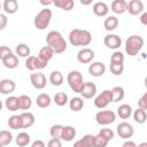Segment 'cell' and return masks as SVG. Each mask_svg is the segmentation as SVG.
Returning a JSON list of instances; mask_svg holds the SVG:
<instances>
[{
  "label": "cell",
  "mask_w": 147,
  "mask_h": 147,
  "mask_svg": "<svg viewBox=\"0 0 147 147\" xmlns=\"http://www.w3.org/2000/svg\"><path fill=\"white\" fill-rule=\"evenodd\" d=\"M98 134H100L101 137H103V138L107 139L108 141H110V140L114 139V131H113L111 129H108V127H106V129H101V130L99 131Z\"/></svg>",
  "instance_id": "obj_43"
},
{
  "label": "cell",
  "mask_w": 147,
  "mask_h": 147,
  "mask_svg": "<svg viewBox=\"0 0 147 147\" xmlns=\"http://www.w3.org/2000/svg\"><path fill=\"white\" fill-rule=\"evenodd\" d=\"M40 3H41V5H44V6H48V5H52V3H53V1H42V0H41V1H40Z\"/></svg>",
  "instance_id": "obj_53"
},
{
  "label": "cell",
  "mask_w": 147,
  "mask_h": 147,
  "mask_svg": "<svg viewBox=\"0 0 147 147\" xmlns=\"http://www.w3.org/2000/svg\"><path fill=\"white\" fill-rule=\"evenodd\" d=\"M95 54H94V51L88 48V47H85V48H82L78 53H77V60L78 62L83 63V64H87V63H91L94 59Z\"/></svg>",
  "instance_id": "obj_9"
},
{
  "label": "cell",
  "mask_w": 147,
  "mask_h": 147,
  "mask_svg": "<svg viewBox=\"0 0 147 147\" xmlns=\"http://www.w3.org/2000/svg\"><path fill=\"white\" fill-rule=\"evenodd\" d=\"M110 7L115 14H123L127 10V2L125 0H114Z\"/></svg>",
  "instance_id": "obj_17"
},
{
  "label": "cell",
  "mask_w": 147,
  "mask_h": 147,
  "mask_svg": "<svg viewBox=\"0 0 147 147\" xmlns=\"http://www.w3.org/2000/svg\"><path fill=\"white\" fill-rule=\"evenodd\" d=\"M67 82L69 87L75 93H80L85 84L83 80V75L78 70H71L67 76Z\"/></svg>",
  "instance_id": "obj_4"
},
{
  "label": "cell",
  "mask_w": 147,
  "mask_h": 147,
  "mask_svg": "<svg viewBox=\"0 0 147 147\" xmlns=\"http://www.w3.org/2000/svg\"><path fill=\"white\" fill-rule=\"evenodd\" d=\"M49 82H51V84L54 85V86H60V85H62V83H63V75H62V72L59 71V70L52 71L51 75H49Z\"/></svg>",
  "instance_id": "obj_30"
},
{
  "label": "cell",
  "mask_w": 147,
  "mask_h": 147,
  "mask_svg": "<svg viewBox=\"0 0 147 147\" xmlns=\"http://www.w3.org/2000/svg\"><path fill=\"white\" fill-rule=\"evenodd\" d=\"M116 119V114L113 110H100L95 114V121L100 125H109Z\"/></svg>",
  "instance_id": "obj_7"
},
{
  "label": "cell",
  "mask_w": 147,
  "mask_h": 147,
  "mask_svg": "<svg viewBox=\"0 0 147 147\" xmlns=\"http://www.w3.org/2000/svg\"><path fill=\"white\" fill-rule=\"evenodd\" d=\"M47 147H62L61 139H55V138L49 139L47 142Z\"/></svg>",
  "instance_id": "obj_45"
},
{
  "label": "cell",
  "mask_w": 147,
  "mask_h": 147,
  "mask_svg": "<svg viewBox=\"0 0 147 147\" xmlns=\"http://www.w3.org/2000/svg\"><path fill=\"white\" fill-rule=\"evenodd\" d=\"M62 131H63V125H61V124H54L49 129V134H51L52 138L61 139L62 138Z\"/></svg>",
  "instance_id": "obj_39"
},
{
  "label": "cell",
  "mask_w": 147,
  "mask_h": 147,
  "mask_svg": "<svg viewBox=\"0 0 147 147\" xmlns=\"http://www.w3.org/2000/svg\"><path fill=\"white\" fill-rule=\"evenodd\" d=\"M30 80H31L32 86H33L34 88H37V90H42V88L46 86V83H47L46 76H45L42 72L31 74V75H30Z\"/></svg>",
  "instance_id": "obj_10"
},
{
  "label": "cell",
  "mask_w": 147,
  "mask_h": 147,
  "mask_svg": "<svg viewBox=\"0 0 147 147\" xmlns=\"http://www.w3.org/2000/svg\"><path fill=\"white\" fill-rule=\"evenodd\" d=\"M138 147H147V141H144V142H140L138 145Z\"/></svg>",
  "instance_id": "obj_54"
},
{
  "label": "cell",
  "mask_w": 147,
  "mask_h": 147,
  "mask_svg": "<svg viewBox=\"0 0 147 147\" xmlns=\"http://www.w3.org/2000/svg\"><path fill=\"white\" fill-rule=\"evenodd\" d=\"M75 137H76V129H75L74 126H71V125H65V126H63L61 140L71 141V140H74Z\"/></svg>",
  "instance_id": "obj_21"
},
{
  "label": "cell",
  "mask_w": 147,
  "mask_h": 147,
  "mask_svg": "<svg viewBox=\"0 0 147 147\" xmlns=\"http://www.w3.org/2000/svg\"><path fill=\"white\" fill-rule=\"evenodd\" d=\"M1 62H2V64L7 69H15L18 65V57H17V55H15V54L11 53V54L7 55L6 57H3L1 60Z\"/></svg>",
  "instance_id": "obj_18"
},
{
  "label": "cell",
  "mask_w": 147,
  "mask_h": 147,
  "mask_svg": "<svg viewBox=\"0 0 147 147\" xmlns=\"http://www.w3.org/2000/svg\"><path fill=\"white\" fill-rule=\"evenodd\" d=\"M46 42L47 46H49L55 54H61L67 51V41L62 37V34L56 30H52L47 33Z\"/></svg>",
  "instance_id": "obj_1"
},
{
  "label": "cell",
  "mask_w": 147,
  "mask_h": 147,
  "mask_svg": "<svg viewBox=\"0 0 147 147\" xmlns=\"http://www.w3.org/2000/svg\"><path fill=\"white\" fill-rule=\"evenodd\" d=\"M8 125L10 129L13 130H18V129H23V123H22V118L21 115H13L8 118Z\"/></svg>",
  "instance_id": "obj_28"
},
{
  "label": "cell",
  "mask_w": 147,
  "mask_h": 147,
  "mask_svg": "<svg viewBox=\"0 0 147 147\" xmlns=\"http://www.w3.org/2000/svg\"><path fill=\"white\" fill-rule=\"evenodd\" d=\"M93 139L94 136L92 134H85L82 139L77 140L72 147H93Z\"/></svg>",
  "instance_id": "obj_22"
},
{
  "label": "cell",
  "mask_w": 147,
  "mask_h": 147,
  "mask_svg": "<svg viewBox=\"0 0 147 147\" xmlns=\"http://www.w3.org/2000/svg\"><path fill=\"white\" fill-rule=\"evenodd\" d=\"M83 107H84V101H83L82 98L75 96V98L69 100V108L72 111H79V110L83 109Z\"/></svg>",
  "instance_id": "obj_31"
},
{
  "label": "cell",
  "mask_w": 147,
  "mask_h": 147,
  "mask_svg": "<svg viewBox=\"0 0 147 147\" xmlns=\"http://www.w3.org/2000/svg\"><path fill=\"white\" fill-rule=\"evenodd\" d=\"M16 55H18V56H21V57H29V56H31L30 55V53H31V49H30V47L26 45V44H18L17 46H16Z\"/></svg>",
  "instance_id": "obj_34"
},
{
  "label": "cell",
  "mask_w": 147,
  "mask_h": 147,
  "mask_svg": "<svg viewBox=\"0 0 147 147\" xmlns=\"http://www.w3.org/2000/svg\"><path fill=\"white\" fill-rule=\"evenodd\" d=\"M145 86H146V88H147V76H146V78H145Z\"/></svg>",
  "instance_id": "obj_56"
},
{
  "label": "cell",
  "mask_w": 147,
  "mask_h": 147,
  "mask_svg": "<svg viewBox=\"0 0 147 147\" xmlns=\"http://www.w3.org/2000/svg\"><path fill=\"white\" fill-rule=\"evenodd\" d=\"M108 142L109 141L107 139H105L100 134H96L94 136V139H93V147H107Z\"/></svg>",
  "instance_id": "obj_41"
},
{
  "label": "cell",
  "mask_w": 147,
  "mask_h": 147,
  "mask_svg": "<svg viewBox=\"0 0 147 147\" xmlns=\"http://www.w3.org/2000/svg\"><path fill=\"white\" fill-rule=\"evenodd\" d=\"M145 40L139 34H132L125 40V52L129 56H136L144 47Z\"/></svg>",
  "instance_id": "obj_3"
},
{
  "label": "cell",
  "mask_w": 147,
  "mask_h": 147,
  "mask_svg": "<svg viewBox=\"0 0 147 147\" xmlns=\"http://www.w3.org/2000/svg\"><path fill=\"white\" fill-rule=\"evenodd\" d=\"M140 22H141V24H144V25L147 26V11L141 14V16H140Z\"/></svg>",
  "instance_id": "obj_52"
},
{
  "label": "cell",
  "mask_w": 147,
  "mask_h": 147,
  "mask_svg": "<svg viewBox=\"0 0 147 147\" xmlns=\"http://www.w3.org/2000/svg\"><path fill=\"white\" fill-rule=\"evenodd\" d=\"M31 138H30V134L26 133V132H20L17 136H16V145L18 147H25L26 145H29Z\"/></svg>",
  "instance_id": "obj_32"
},
{
  "label": "cell",
  "mask_w": 147,
  "mask_h": 147,
  "mask_svg": "<svg viewBox=\"0 0 147 147\" xmlns=\"http://www.w3.org/2000/svg\"><path fill=\"white\" fill-rule=\"evenodd\" d=\"M127 11L133 16L142 14V11H144L142 1H140V0H131V1H129L127 2Z\"/></svg>",
  "instance_id": "obj_13"
},
{
  "label": "cell",
  "mask_w": 147,
  "mask_h": 147,
  "mask_svg": "<svg viewBox=\"0 0 147 147\" xmlns=\"http://www.w3.org/2000/svg\"><path fill=\"white\" fill-rule=\"evenodd\" d=\"M69 42L72 46H88L92 41V34L88 30L74 29L69 33Z\"/></svg>",
  "instance_id": "obj_2"
},
{
  "label": "cell",
  "mask_w": 147,
  "mask_h": 147,
  "mask_svg": "<svg viewBox=\"0 0 147 147\" xmlns=\"http://www.w3.org/2000/svg\"><path fill=\"white\" fill-rule=\"evenodd\" d=\"M118 26V18L116 16H108L103 22V28L107 31H114Z\"/></svg>",
  "instance_id": "obj_29"
},
{
  "label": "cell",
  "mask_w": 147,
  "mask_h": 147,
  "mask_svg": "<svg viewBox=\"0 0 147 147\" xmlns=\"http://www.w3.org/2000/svg\"><path fill=\"white\" fill-rule=\"evenodd\" d=\"M31 147H46V145H45V142H44L42 140L37 139V140H34V141L32 142Z\"/></svg>",
  "instance_id": "obj_50"
},
{
  "label": "cell",
  "mask_w": 147,
  "mask_h": 147,
  "mask_svg": "<svg viewBox=\"0 0 147 147\" xmlns=\"http://www.w3.org/2000/svg\"><path fill=\"white\" fill-rule=\"evenodd\" d=\"M110 63H117V64H123L124 63V54L119 51H116L113 53L110 56Z\"/></svg>",
  "instance_id": "obj_40"
},
{
  "label": "cell",
  "mask_w": 147,
  "mask_h": 147,
  "mask_svg": "<svg viewBox=\"0 0 147 147\" xmlns=\"http://www.w3.org/2000/svg\"><path fill=\"white\" fill-rule=\"evenodd\" d=\"M103 42H105V45H106L108 48H110V49H117V48H119L121 45H122V39H121V37L117 36V34L109 33V34H107V36L103 38Z\"/></svg>",
  "instance_id": "obj_11"
},
{
  "label": "cell",
  "mask_w": 147,
  "mask_h": 147,
  "mask_svg": "<svg viewBox=\"0 0 147 147\" xmlns=\"http://www.w3.org/2000/svg\"><path fill=\"white\" fill-rule=\"evenodd\" d=\"M110 102H113V91L105 90L100 94H98L94 99V106L99 109L106 108Z\"/></svg>",
  "instance_id": "obj_6"
},
{
  "label": "cell",
  "mask_w": 147,
  "mask_h": 147,
  "mask_svg": "<svg viewBox=\"0 0 147 147\" xmlns=\"http://www.w3.org/2000/svg\"><path fill=\"white\" fill-rule=\"evenodd\" d=\"M53 55H54V52H53V49H52L49 46H44V47H41L40 51H39V53H38V57L41 59L42 61L47 62V63H48V61L53 57Z\"/></svg>",
  "instance_id": "obj_24"
},
{
  "label": "cell",
  "mask_w": 147,
  "mask_h": 147,
  "mask_svg": "<svg viewBox=\"0 0 147 147\" xmlns=\"http://www.w3.org/2000/svg\"><path fill=\"white\" fill-rule=\"evenodd\" d=\"M88 72L93 77H101L106 72V65L103 62H100V61L92 62L88 65Z\"/></svg>",
  "instance_id": "obj_12"
},
{
  "label": "cell",
  "mask_w": 147,
  "mask_h": 147,
  "mask_svg": "<svg viewBox=\"0 0 147 147\" xmlns=\"http://www.w3.org/2000/svg\"><path fill=\"white\" fill-rule=\"evenodd\" d=\"M16 88V84L13 79H1L0 80V92L2 94H10L15 91Z\"/></svg>",
  "instance_id": "obj_14"
},
{
  "label": "cell",
  "mask_w": 147,
  "mask_h": 147,
  "mask_svg": "<svg viewBox=\"0 0 147 147\" xmlns=\"http://www.w3.org/2000/svg\"><path fill=\"white\" fill-rule=\"evenodd\" d=\"M113 91V102H118V101H122L123 98H124V88L121 87V86H115L111 88Z\"/></svg>",
  "instance_id": "obj_38"
},
{
  "label": "cell",
  "mask_w": 147,
  "mask_h": 147,
  "mask_svg": "<svg viewBox=\"0 0 147 147\" xmlns=\"http://www.w3.org/2000/svg\"><path fill=\"white\" fill-rule=\"evenodd\" d=\"M5 107L7 110L9 111H16L20 109V100L17 96H8L6 100H5Z\"/></svg>",
  "instance_id": "obj_19"
},
{
  "label": "cell",
  "mask_w": 147,
  "mask_h": 147,
  "mask_svg": "<svg viewBox=\"0 0 147 147\" xmlns=\"http://www.w3.org/2000/svg\"><path fill=\"white\" fill-rule=\"evenodd\" d=\"M142 98H145V99L147 100V92H145V93H144V95H142Z\"/></svg>",
  "instance_id": "obj_55"
},
{
  "label": "cell",
  "mask_w": 147,
  "mask_h": 147,
  "mask_svg": "<svg viewBox=\"0 0 147 147\" xmlns=\"http://www.w3.org/2000/svg\"><path fill=\"white\" fill-rule=\"evenodd\" d=\"M22 123H23V129H29L34 124V115L30 111H24L21 114Z\"/></svg>",
  "instance_id": "obj_20"
},
{
  "label": "cell",
  "mask_w": 147,
  "mask_h": 147,
  "mask_svg": "<svg viewBox=\"0 0 147 147\" xmlns=\"http://www.w3.org/2000/svg\"><path fill=\"white\" fill-rule=\"evenodd\" d=\"M51 102L52 99L47 93H40L36 99V103L39 108H47L51 105Z\"/></svg>",
  "instance_id": "obj_25"
},
{
  "label": "cell",
  "mask_w": 147,
  "mask_h": 147,
  "mask_svg": "<svg viewBox=\"0 0 147 147\" xmlns=\"http://www.w3.org/2000/svg\"><path fill=\"white\" fill-rule=\"evenodd\" d=\"M51 20H52V10L45 7L34 16L33 24L38 30H45L49 25Z\"/></svg>",
  "instance_id": "obj_5"
},
{
  "label": "cell",
  "mask_w": 147,
  "mask_h": 147,
  "mask_svg": "<svg viewBox=\"0 0 147 147\" xmlns=\"http://www.w3.org/2000/svg\"><path fill=\"white\" fill-rule=\"evenodd\" d=\"M53 5L62 10H65V11H69L74 8L75 6V2L72 0H55L53 1Z\"/></svg>",
  "instance_id": "obj_27"
},
{
  "label": "cell",
  "mask_w": 147,
  "mask_h": 147,
  "mask_svg": "<svg viewBox=\"0 0 147 147\" xmlns=\"http://www.w3.org/2000/svg\"><path fill=\"white\" fill-rule=\"evenodd\" d=\"M2 7L7 14H15L18 9V2L16 0H5Z\"/></svg>",
  "instance_id": "obj_23"
},
{
  "label": "cell",
  "mask_w": 147,
  "mask_h": 147,
  "mask_svg": "<svg viewBox=\"0 0 147 147\" xmlns=\"http://www.w3.org/2000/svg\"><path fill=\"white\" fill-rule=\"evenodd\" d=\"M133 119L138 123V124H144L147 119V113L146 110L141 109V108H138L134 110L133 113Z\"/></svg>",
  "instance_id": "obj_36"
},
{
  "label": "cell",
  "mask_w": 147,
  "mask_h": 147,
  "mask_svg": "<svg viewBox=\"0 0 147 147\" xmlns=\"http://www.w3.org/2000/svg\"><path fill=\"white\" fill-rule=\"evenodd\" d=\"M138 107L141 108V109H144V110H147V100L141 96V98L138 100Z\"/></svg>",
  "instance_id": "obj_49"
},
{
  "label": "cell",
  "mask_w": 147,
  "mask_h": 147,
  "mask_svg": "<svg viewBox=\"0 0 147 147\" xmlns=\"http://www.w3.org/2000/svg\"><path fill=\"white\" fill-rule=\"evenodd\" d=\"M11 140H13V134H11V132H9V131H7V130H2V131L0 132V145H1L2 147L9 145V144L11 142Z\"/></svg>",
  "instance_id": "obj_37"
},
{
  "label": "cell",
  "mask_w": 147,
  "mask_h": 147,
  "mask_svg": "<svg viewBox=\"0 0 147 147\" xmlns=\"http://www.w3.org/2000/svg\"><path fill=\"white\" fill-rule=\"evenodd\" d=\"M7 22H8L7 16H6L5 14H0V30H3V29L6 28Z\"/></svg>",
  "instance_id": "obj_48"
},
{
  "label": "cell",
  "mask_w": 147,
  "mask_h": 147,
  "mask_svg": "<svg viewBox=\"0 0 147 147\" xmlns=\"http://www.w3.org/2000/svg\"><path fill=\"white\" fill-rule=\"evenodd\" d=\"M9 54H11V51H10L9 47H7V46H1L0 47V59L1 60L3 57H6L7 55H9Z\"/></svg>",
  "instance_id": "obj_47"
},
{
  "label": "cell",
  "mask_w": 147,
  "mask_h": 147,
  "mask_svg": "<svg viewBox=\"0 0 147 147\" xmlns=\"http://www.w3.org/2000/svg\"><path fill=\"white\" fill-rule=\"evenodd\" d=\"M122 147H138V145L134 142V141H131V140H126L123 145H122Z\"/></svg>",
  "instance_id": "obj_51"
},
{
  "label": "cell",
  "mask_w": 147,
  "mask_h": 147,
  "mask_svg": "<svg viewBox=\"0 0 147 147\" xmlns=\"http://www.w3.org/2000/svg\"><path fill=\"white\" fill-rule=\"evenodd\" d=\"M18 100H20V109L22 110H29L32 106V100L29 95L26 94H22L18 96Z\"/></svg>",
  "instance_id": "obj_35"
},
{
  "label": "cell",
  "mask_w": 147,
  "mask_h": 147,
  "mask_svg": "<svg viewBox=\"0 0 147 147\" xmlns=\"http://www.w3.org/2000/svg\"><path fill=\"white\" fill-rule=\"evenodd\" d=\"M25 68L30 71H33L36 70V56H29L26 60H25Z\"/></svg>",
  "instance_id": "obj_44"
},
{
  "label": "cell",
  "mask_w": 147,
  "mask_h": 147,
  "mask_svg": "<svg viewBox=\"0 0 147 147\" xmlns=\"http://www.w3.org/2000/svg\"><path fill=\"white\" fill-rule=\"evenodd\" d=\"M110 71L113 75L115 76H119L123 74L124 71V64H117V63H110V67H109Z\"/></svg>",
  "instance_id": "obj_42"
},
{
  "label": "cell",
  "mask_w": 147,
  "mask_h": 147,
  "mask_svg": "<svg viewBox=\"0 0 147 147\" xmlns=\"http://www.w3.org/2000/svg\"><path fill=\"white\" fill-rule=\"evenodd\" d=\"M92 9H93V13L96 16H99V17L106 16L108 14V11H109V7H108V5L105 1H96V2H94Z\"/></svg>",
  "instance_id": "obj_16"
},
{
  "label": "cell",
  "mask_w": 147,
  "mask_h": 147,
  "mask_svg": "<svg viewBox=\"0 0 147 147\" xmlns=\"http://www.w3.org/2000/svg\"><path fill=\"white\" fill-rule=\"evenodd\" d=\"M80 94L83 95L84 99H92L96 94V86H95V84L91 83V82H86L84 84V87H83Z\"/></svg>",
  "instance_id": "obj_15"
},
{
  "label": "cell",
  "mask_w": 147,
  "mask_h": 147,
  "mask_svg": "<svg viewBox=\"0 0 147 147\" xmlns=\"http://www.w3.org/2000/svg\"><path fill=\"white\" fill-rule=\"evenodd\" d=\"M54 102H55L56 106L63 107L67 103H69V98H68L67 93H64V92H57L54 95Z\"/></svg>",
  "instance_id": "obj_33"
},
{
  "label": "cell",
  "mask_w": 147,
  "mask_h": 147,
  "mask_svg": "<svg viewBox=\"0 0 147 147\" xmlns=\"http://www.w3.org/2000/svg\"><path fill=\"white\" fill-rule=\"evenodd\" d=\"M46 67H47V62H45L41 59H39L38 56H36V70H41Z\"/></svg>",
  "instance_id": "obj_46"
},
{
  "label": "cell",
  "mask_w": 147,
  "mask_h": 147,
  "mask_svg": "<svg viewBox=\"0 0 147 147\" xmlns=\"http://www.w3.org/2000/svg\"><path fill=\"white\" fill-rule=\"evenodd\" d=\"M117 115L119 116V118L122 119H126L132 115V108L130 105L123 103L117 108Z\"/></svg>",
  "instance_id": "obj_26"
},
{
  "label": "cell",
  "mask_w": 147,
  "mask_h": 147,
  "mask_svg": "<svg viewBox=\"0 0 147 147\" xmlns=\"http://www.w3.org/2000/svg\"><path fill=\"white\" fill-rule=\"evenodd\" d=\"M116 131H117V134H118L122 139H125V140H127L129 138H131V137L133 136V133H134L133 126H132L130 123H127V122H122V123H119V124L117 125V127H116Z\"/></svg>",
  "instance_id": "obj_8"
}]
</instances>
